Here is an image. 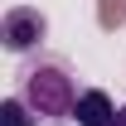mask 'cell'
I'll use <instances>...</instances> for the list:
<instances>
[{"instance_id":"obj_5","label":"cell","mask_w":126,"mask_h":126,"mask_svg":"<svg viewBox=\"0 0 126 126\" xmlns=\"http://www.w3.org/2000/svg\"><path fill=\"white\" fill-rule=\"evenodd\" d=\"M116 126H126V107H121V111H116Z\"/></svg>"},{"instance_id":"obj_3","label":"cell","mask_w":126,"mask_h":126,"mask_svg":"<svg viewBox=\"0 0 126 126\" xmlns=\"http://www.w3.org/2000/svg\"><path fill=\"white\" fill-rule=\"evenodd\" d=\"M116 111L121 107H116L102 87H87V92L78 97V111H73V116H78V126H116Z\"/></svg>"},{"instance_id":"obj_4","label":"cell","mask_w":126,"mask_h":126,"mask_svg":"<svg viewBox=\"0 0 126 126\" xmlns=\"http://www.w3.org/2000/svg\"><path fill=\"white\" fill-rule=\"evenodd\" d=\"M39 116H34V107L24 102V97H5L0 102V126H34Z\"/></svg>"},{"instance_id":"obj_1","label":"cell","mask_w":126,"mask_h":126,"mask_svg":"<svg viewBox=\"0 0 126 126\" xmlns=\"http://www.w3.org/2000/svg\"><path fill=\"white\" fill-rule=\"evenodd\" d=\"M24 102L34 107V116H48V121H63V116H73L78 111V87H73V78L63 73V68H53V63H39V68H29L24 73Z\"/></svg>"},{"instance_id":"obj_2","label":"cell","mask_w":126,"mask_h":126,"mask_svg":"<svg viewBox=\"0 0 126 126\" xmlns=\"http://www.w3.org/2000/svg\"><path fill=\"white\" fill-rule=\"evenodd\" d=\"M44 34H48V19L39 10H29V5H15V10H5V19H0V39H5L10 53H29Z\"/></svg>"}]
</instances>
